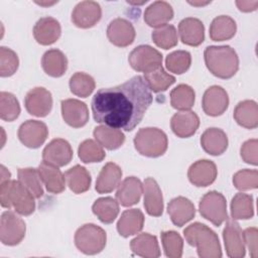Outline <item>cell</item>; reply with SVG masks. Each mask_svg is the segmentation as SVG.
I'll return each instance as SVG.
<instances>
[{"label": "cell", "instance_id": "6da1fadb", "mask_svg": "<svg viewBox=\"0 0 258 258\" xmlns=\"http://www.w3.org/2000/svg\"><path fill=\"white\" fill-rule=\"evenodd\" d=\"M152 103L146 81L135 76L125 83L97 91L92 100L94 120L104 125L132 131Z\"/></svg>", "mask_w": 258, "mask_h": 258}, {"label": "cell", "instance_id": "7a4b0ae2", "mask_svg": "<svg viewBox=\"0 0 258 258\" xmlns=\"http://www.w3.org/2000/svg\"><path fill=\"white\" fill-rule=\"evenodd\" d=\"M204 57L210 73L220 79L232 78L239 69V57L235 49L229 45L208 46Z\"/></svg>", "mask_w": 258, "mask_h": 258}, {"label": "cell", "instance_id": "3957f363", "mask_svg": "<svg viewBox=\"0 0 258 258\" xmlns=\"http://www.w3.org/2000/svg\"><path fill=\"white\" fill-rule=\"evenodd\" d=\"M186 242L197 248L201 258H220L222 248L218 235L205 224L196 222L183 230Z\"/></svg>", "mask_w": 258, "mask_h": 258}, {"label": "cell", "instance_id": "277c9868", "mask_svg": "<svg viewBox=\"0 0 258 258\" xmlns=\"http://www.w3.org/2000/svg\"><path fill=\"white\" fill-rule=\"evenodd\" d=\"M0 203L3 208L13 209L22 216H29L35 210L33 195L19 180L0 183Z\"/></svg>", "mask_w": 258, "mask_h": 258}, {"label": "cell", "instance_id": "5b68a950", "mask_svg": "<svg viewBox=\"0 0 258 258\" xmlns=\"http://www.w3.org/2000/svg\"><path fill=\"white\" fill-rule=\"evenodd\" d=\"M135 149L144 156L158 157L165 153L168 146L166 134L159 128H141L134 137Z\"/></svg>", "mask_w": 258, "mask_h": 258}, {"label": "cell", "instance_id": "8992f818", "mask_svg": "<svg viewBox=\"0 0 258 258\" xmlns=\"http://www.w3.org/2000/svg\"><path fill=\"white\" fill-rule=\"evenodd\" d=\"M106 242L105 230L95 224H85L75 234L76 247L87 255L100 253L105 248Z\"/></svg>", "mask_w": 258, "mask_h": 258}, {"label": "cell", "instance_id": "52a82bcc", "mask_svg": "<svg viewBox=\"0 0 258 258\" xmlns=\"http://www.w3.org/2000/svg\"><path fill=\"white\" fill-rule=\"evenodd\" d=\"M201 215L215 226H221L227 219V202L225 197L216 190L208 191L200 201Z\"/></svg>", "mask_w": 258, "mask_h": 258}, {"label": "cell", "instance_id": "ba28073f", "mask_svg": "<svg viewBox=\"0 0 258 258\" xmlns=\"http://www.w3.org/2000/svg\"><path fill=\"white\" fill-rule=\"evenodd\" d=\"M128 61L133 70L146 74L162 67V54L150 45L141 44L129 53Z\"/></svg>", "mask_w": 258, "mask_h": 258}, {"label": "cell", "instance_id": "9c48e42d", "mask_svg": "<svg viewBox=\"0 0 258 258\" xmlns=\"http://www.w3.org/2000/svg\"><path fill=\"white\" fill-rule=\"evenodd\" d=\"M26 226L24 221L11 211H5L0 220V240L4 245L15 246L25 236Z\"/></svg>", "mask_w": 258, "mask_h": 258}, {"label": "cell", "instance_id": "30bf717a", "mask_svg": "<svg viewBox=\"0 0 258 258\" xmlns=\"http://www.w3.org/2000/svg\"><path fill=\"white\" fill-rule=\"evenodd\" d=\"M26 111L35 117L47 116L52 108L51 93L42 87H35L27 92L24 99Z\"/></svg>", "mask_w": 258, "mask_h": 258}, {"label": "cell", "instance_id": "8fae6325", "mask_svg": "<svg viewBox=\"0 0 258 258\" xmlns=\"http://www.w3.org/2000/svg\"><path fill=\"white\" fill-rule=\"evenodd\" d=\"M48 136V129L45 123L38 120H27L18 129L20 142L28 148L40 147Z\"/></svg>", "mask_w": 258, "mask_h": 258}, {"label": "cell", "instance_id": "7c38bea8", "mask_svg": "<svg viewBox=\"0 0 258 258\" xmlns=\"http://www.w3.org/2000/svg\"><path fill=\"white\" fill-rule=\"evenodd\" d=\"M223 239L227 255L231 258H242L245 256V243L240 225L234 219H227L223 230Z\"/></svg>", "mask_w": 258, "mask_h": 258}, {"label": "cell", "instance_id": "4fadbf2b", "mask_svg": "<svg viewBox=\"0 0 258 258\" xmlns=\"http://www.w3.org/2000/svg\"><path fill=\"white\" fill-rule=\"evenodd\" d=\"M102 17V8L96 1H82L72 12L73 23L80 28H90L97 24Z\"/></svg>", "mask_w": 258, "mask_h": 258}, {"label": "cell", "instance_id": "5bb4252c", "mask_svg": "<svg viewBox=\"0 0 258 258\" xmlns=\"http://www.w3.org/2000/svg\"><path fill=\"white\" fill-rule=\"evenodd\" d=\"M202 106L207 115L212 117L220 116L228 109V93L221 86H212L205 91Z\"/></svg>", "mask_w": 258, "mask_h": 258}, {"label": "cell", "instance_id": "9a60e30c", "mask_svg": "<svg viewBox=\"0 0 258 258\" xmlns=\"http://www.w3.org/2000/svg\"><path fill=\"white\" fill-rule=\"evenodd\" d=\"M135 28L133 24L125 18L113 19L107 28V37L111 43L119 47L130 45L135 39Z\"/></svg>", "mask_w": 258, "mask_h": 258}, {"label": "cell", "instance_id": "2e32d148", "mask_svg": "<svg viewBox=\"0 0 258 258\" xmlns=\"http://www.w3.org/2000/svg\"><path fill=\"white\" fill-rule=\"evenodd\" d=\"M73 158V149L71 144L62 139L55 138L52 139L42 151L43 161L52 164L54 166L60 167L64 166Z\"/></svg>", "mask_w": 258, "mask_h": 258}, {"label": "cell", "instance_id": "e0dca14e", "mask_svg": "<svg viewBox=\"0 0 258 258\" xmlns=\"http://www.w3.org/2000/svg\"><path fill=\"white\" fill-rule=\"evenodd\" d=\"M61 116L64 122L74 128H81L89 121L88 106L77 99H66L60 103Z\"/></svg>", "mask_w": 258, "mask_h": 258}, {"label": "cell", "instance_id": "ac0fdd59", "mask_svg": "<svg viewBox=\"0 0 258 258\" xmlns=\"http://www.w3.org/2000/svg\"><path fill=\"white\" fill-rule=\"evenodd\" d=\"M218 170L216 164L209 159H200L194 162L187 171L189 181L199 187L212 184L217 177Z\"/></svg>", "mask_w": 258, "mask_h": 258}, {"label": "cell", "instance_id": "d6986e66", "mask_svg": "<svg viewBox=\"0 0 258 258\" xmlns=\"http://www.w3.org/2000/svg\"><path fill=\"white\" fill-rule=\"evenodd\" d=\"M61 27L59 22L50 16L41 17L33 27V36L41 45H50L60 36Z\"/></svg>", "mask_w": 258, "mask_h": 258}, {"label": "cell", "instance_id": "ffe728a7", "mask_svg": "<svg viewBox=\"0 0 258 258\" xmlns=\"http://www.w3.org/2000/svg\"><path fill=\"white\" fill-rule=\"evenodd\" d=\"M200 126L199 116L189 110L175 113L170 120L172 132L180 138H188L192 136Z\"/></svg>", "mask_w": 258, "mask_h": 258}, {"label": "cell", "instance_id": "44dd1931", "mask_svg": "<svg viewBox=\"0 0 258 258\" xmlns=\"http://www.w3.org/2000/svg\"><path fill=\"white\" fill-rule=\"evenodd\" d=\"M178 33L182 43L189 46H199L205 39V26L200 19L186 17L179 22Z\"/></svg>", "mask_w": 258, "mask_h": 258}, {"label": "cell", "instance_id": "7402d4cb", "mask_svg": "<svg viewBox=\"0 0 258 258\" xmlns=\"http://www.w3.org/2000/svg\"><path fill=\"white\" fill-rule=\"evenodd\" d=\"M167 213L173 225L182 227L194 219L196 208L188 199L184 197H176L168 203Z\"/></svg>", "mask_w": 258, "mask_h": 258}, {"label": "cell", "instance_id": "603a6c76", "mask_svg": "<svg viewBox=\"0 0 258 258\" xmlns=\"http://www.w3.org/2000/svg\"><path fill=\"white\" fill-rule=\"evenodd\" d=\"M144 208L148 215L159 217L163 213V197L157 181L152 177L145 178L143 182Z\"/></svg>", "mask_w": 258, "mask_h": 258}, {"label": "cell", "instance_id": "cb8c5ba5", "mask_svg": "<svg viewBox=\"0 0 258 258\" xmlns=\"http://www.w3.org/2000/svg\"><path fill=\"white\" fill-rule=\"evenodd\" d=\"M143 192V184L139 178L128 176L118 185L116 191L117 202L123 207H131L136 205Z\"/></svg>", "mask_w": 258, "mask_h": 258}, {"label": "cell", "instance_id": "d4e9b609", "mask_svg": "<svg viewBox=\"0 0 258 258\" xmlns=\"http://www.w3.org/2000/svg\"><path fill=\"white\" fill-rule=\"evenodd\" d=\"M38 173L41 181L50 194H60L66 188L64 174L58 169L57 166L42 161L38 165Z\"/></svg>", "mask_w": 258, "mask_h": 258}, {"label": "cell", "instance_id": "484cf974", "mask_svg": "<svg viewBox=\"0 0 258 258\" xmlns=\"http://www.w3.org/2000/svg\"><path fill=\"white\" fill-rule=\"evenodd\" d=\"M173 18V9L166 1H155L144 11V21L151 27H160Z\"/></svg>", "mask_w": 258, "mask_h": 258}, {"label": "cell", "instance_id": "4316f807", "mask_svg": "<svg viewBox=\"0 0 258 258\" xmlns=\"http://www.w3.org/2000/svg\"><path fill=\"white\" fill-rule=\"evenodd\" d=\"M203 149L214 156L223 154L228 148L227 134L219 128H208L201 137Z\"/></svg>", "mask_w": 258, "mask_h": 258}, {"label": "cell", "instance_id": "83f0119b", "mask_svg": "<svg viewBox=\"0 0 258 258\" xmlns=\"http://www.w3.org/2000/svg\"><path fill=\"white\" fill-rule=\"evenodd\" d=\"M122 177V169L114 162L106 163L101 169L97 181L96 190L99 194H108L113 191L120 183Z\"/></svg>", "mask_w": 258, "mask_h": 258}, {"label": "cell", "instance_id": "f1b7e54d", "mask_svg": "<svg viewBox=\"0 0 258 258\" xmlns=\"http://www.w3.org/2000/svg\"><path fill=\"white\" fill-rule=\"evenodd\" d=\"M144 226V215L139 209H129L122 213L118 223V233L127 238L132 235L138 234Z\"/></svg>", "mask_w": 258, "mask_h": 258}, {"label": "cell", "instance_id": "f546056e", "mask_svg": "<svg viewBox=\"0 0 258 258\" xmlns=\"http://www.w3.org/2000/svg\"><path fill=\"white\" fill-rule=\"evenodd\" d=\"M41 66L46 75L52 78H59L68 70V58L59 49L51 48L42 55Z\"/></svg>", "mask_w": 258, "mask_h": 258}, {"label": "cell", "instance_id": "4dcf8cb0", "mask_svg": "<svg viewBox=\"0 0 258 258\" xmlns=\"http://www.w3.org/2000/svg\"><path fill=\"white\" fill-rule=\"evenodd\" d=\"M132 252L145 258H157L160 256V249L157 238L149 233H141L130 242Z\"/></svg>", "mask_w": 258, "mask_h": 258}, {"label": "cell", "instance_id": "1f68e13d", "mask_svg": "<svg viewBox=\"0 0 258 258\" xmlns=\"http://www.w3.org/2000/svg\"><path fill=\"white\" fill-rule=\"evenodd\" d=\"M234 119L242 127L255 129L258 126V106L253 100H244L234 109Z\"/></svg>", "mask_w": 258, "mask_h": 258}, {"label": "cell", "instance_id": "d6a6232c", "mask_svg": "<svg viewBox=\"0 0 258 258\" xmlns=\"http://www.w3.org/2000/svg\"><path fill=\"white\" fill-rule=\"evenodd\" d=\"M236 31V21L228 15L217 16L210 25V37L214 41L229 40L235 35Z\"/></svg>", "mask_w": 258, "mask_h": 258}, {"label": "cell", "instance_id": "836d02e7", "mask_svg": "<svg viewBox=\"0 0 258 258\" xmlns=\"http://www.w3.org/2000/svg\"><path fill=\"white\" fill-rule=\"evenodd\" d=\"M94 137L96 141L109 150H115L124 143L125 135L120 129L107 125H100L94 129Z\"/></svg>", "mask_w": 258, "mask_h": 258}, {"label": "cell", "instance_id": "e575fe53", "mask_svg": "<svg viewBox=\"0 0 258 258\" xmlns=\"http://www.w3.org/2000/svg\"><path fill=\"white\" fill-rule=\"evenodd\" d=\"M64 177L70 189L75 194H83L90 188L92 177L86 167L75 165L64 172Z\"/></svg>", "mask_w": 258, "mask_h": 258}, {"label": "cell", "instance_id": "d590c367", "mask_svg": "<svg viewBox=\"0 0 258 258\" xmlns=\"http://www.w3.org/2000/svg\"><path fill=\"white\" fill-rule=\"evenodd\" d=\"M92 211L102 223L111 224L119 214V203L111 197L100 198L93 204Z\"/></svg>", "mask_w": 258, "mask_h": 258}, {"label": "cell", "instance_id": "8d00e7d4", "mask_svg": "<svg viewBox=\"0 0 258 258\" xmlns=\"http://www.w3.org/2000/svg\"><path fill=\"white\" fill-rule=\"evenodd\" d=\"M231 216L234 220H248L254 216L253 197L238 192L231 201Z\"/></svg>", "mask_w": 258, "mask_h": 258}, {"label": "cell", "instance_id": "74e56055", "mask_svg": "<svg viewBox=\"0 0 258 258\" xmlns=\"http://www.w3.org/2000/svg\"><path fill=\"white\" fill-rule=\"evenodd\" d=\"M195 100V91L188 85L180 84L170 92V105L176 110H189L194 106Z\"/></svg>", "mask_w": 258, "mask_h": 258}, {"label": "cell", "instance_id": "f35d334b", "mask_svg": "<svg viewBox=\"0 0 258 258\" xmlns=\"http://www.w3.org/2000/svg\"><path fill=\"white\" fill-rule=\"evenodd\" d=\"M144 80L146 81L149 89L154 93H160L166 91L172 84L175 83V78L167 74L162 67L144 74Z\"/></svg>", "mask_w": 258, "mask_h": 258}, {"label": "cell", "instance_id": "ab89813d", "mask_svg": "<svg viewBox=\"0 0 258 258\" xmlns=\"http://www.w3.org/2000/svg\"><path fill=\"white\" fill-rule=\"evenodd\" d=\"M17 175L18 180L33 195L35 199H40L43 196L41 178L37 169L32 167L19 168Z\"/></svg>", "mask_w": 258, "mask_h": 258}, {"label": "cell", "instance_id": "60d3db41", "mask_svg": "<svg viewBox=\"0 0 258 258\" xmlns=\"http://www.w3.org/2000/svg\"><path fill=\"white\" fill-rule=\"evenodd\" d=\"M69 85L71 92L81 98L89 97L93 93L96 86L93 77L83 72L75 73L71 77Z\"/></svg>", "mask_w": 258, "mask_h": 258}, {"label": "cell", "instance_id": "b9f144b4", "mask_svg": "<svg viewBox=\"0 0 258 258\" xmlns=\"http://www.w3.org/2000/svg\"><path fill=\"white\" fill-rule=\"evenodd\" d=\"M78 154L84 163L100 162L106 156L103 147L93 139L84 140L78 148Z\"/></svg>", "mask_w": 258, "mask_h": 258}, {"label": "cell", "instance_id": "7bdbcfd3", "mask_svg": "<svg viewBox=\"0 0 258 258\" xmlns=\"http://www.w3.org/2000/svg\"><path fill=\"white\" fill-rule=\"evenodd\" d=\"M153 42L160 48L169 49L177 44V32L172 24H165L152 31Z\"/></svg>", "mask_w": 258, "mask_h": 258}, {"label": "cell", "instance_id": "ee69618b", "mask_svg": "<svg viewBox=\"0 0 258 258\" xmlns=\"http://www.w3.org/2000/svg\"><path fill=\"white\" fill-rule=\"evenodd\" d=\"M191 63V55L186 50H175L166 55V69L173 74L181 75L185 73Z\"/></svg>", "mask_w": 258, "mask_h": 258}, {"label": "cell", "instance_id": "f6af8a7d", "mask_svg": "<svg viewBox=\"0 0 258 258\" xmlns=\"http://www.w3.org/2000/svg\"><path fill=\"white\" fill-rule=\"evenodd\" d=\"M161 243L166 257L179 258L182 255L183 240L175 231L161 232Z\"/></svg>", "mask_w": 258, "mask_h": 258}, {"label": "cell", "instance_id": "bcb514c9", "mask_svg": "<svg viewBox=\"0 0 258 258\" xmlns=\"http://www.w3.org/2000/svg\"><path fill=\"white\" fill-rule=\"evenodd\" d=\"M20 105L16 97L8 92L0 93V117L2 120L11 122L18 118Z\"/></svg>", "mask_w": 258, "mask_h": 258}, {"label": "cell", "instance_id": "7dc6e473", "mask_svg": "<svg viewBox=\"0 0 258 258\" xmlns=\"http://www.w3.org/2000/svg\"><path fill=\"white\" fill-rule=\"evenodd\" d=\"M19 59L14 50L9 47H0V76L2 78L14 75L18 69Z\"/></svg>", "mask_w": 258, "mask_h": 258}, {"label": "cell", "instance_id": "c3c4849f", "mask_svg": "<svg viewBox=\"0 0 258 258\" xmlns=\"http://www.w3.org/2000/svg\"><path fill=\"white\" fill-rule=\"evenodd\" d=\"M233 183L239 190H249L258 187V171L256 169H242L233 175Z\"/></svg>", "mask_w": 258, "mask_h": 258}, {"label": "cell", "instance_id": "681fc988", "mask_svg": "<svg viewBox=\"0 0 258 258\" xmlns=\"http://www.w3.org/2000/svg\"><path fill=\"white\" fill-rule=\"evenodd\" d=\"M257 145H258L257 139H249L242 144L240 149V154L242 159L246 163H249L252 165L258 164Z\"/></svg>", "mask_w": 258, "mask_h": 258}, {"label": "cell", "instance_id": "f907efd6", "mask_svg": "<svg viewBox=\"0 0 258 258\" xmlns=\"http://www.w3.org/2000/svg\"><path fill=\"white\" fill-rule=\"evenodd\" d=\"M257 236H258V230L255 227L247 228L243 231V239L244 243H246L250 255L253 258H256L258 256V250H257Z\"/></svg>", "mask_w": 258, "mask_h": 258}, {"label": "cell", "instance_id": "816d5d0a", "mask_svg": "<svg viewBox=\"0 0 258 258\" xmlns=\"http://www.w3.org/2000/svg\"><path fill=\"white\" fill-rule=\"evenodd\" d=\"M236 5L240 11L251 12L257 9L258 1H236Z\"/></svg>", "mask_w": 258, "mask_h": 258}, {"label": "cell", "instance_id": "f5cc1de1", "mask_svg": "<svg viewBox=\"0 0 258 258\" xmlns=\"http://www.w3.org/2000/svg\"><path fill=\"white\" fill-rule=\"evenodd\" d=\"M10 176H11V174L8 171V169H6L4 165H1V181H0V183L9 180Z\"/></svg>", "mask_w": 258, "mask_h": 258}, {"label": "cell", "instance_id": "db71d44e", "mask_svg": "<svg viewBox=\"0 0 258 258\" xmlns=\"http://www.w3.org/2000/svg\"><path fill=\"white\" fill-rule=\"evenodd\" d=\"M211 1H206V2H201V1H188V3L190 4V5H194V6H203V5H207V4H209Z\"/></svg>", "mask_w": 258, "mask_h": 258}, {"label": "cell", "instance_id": "11a10c76", "mask_svg": "<svg viewBox=\"0 0 258 258\" xmlns=\"http://www.w3.org/2000/svg\"><path fill=\"white\" fill-rule=\"evenodd\" d=\"M37 4H39V5H52V4H54L55 2H52V3H42V2H36Z\"/></svg>", "mask_w": 258, "mask_h": 258}]
</instances>
